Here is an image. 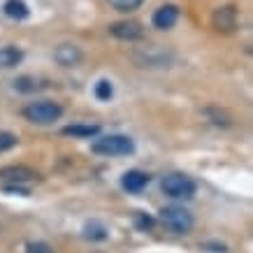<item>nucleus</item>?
<instances>
[{
    "label": "nucleus",
    "instance_id": "9",
    "mask_svg": "<svg viewBox=\"0 0 253 253\" xmlns=\"http://www.w3.org/2000/svg\"><path fill=\"white\" fill-rule=\"evenodd\" d=\"M149 184V174L142 172V169H128L126 174L121 176V188L128 193H142Z\"/></svg>",
    "mask_w": 253,
    "mask_h": 253
},
{
    "label": "nucleus",
    "instance_id": "15",
    "mask_svg": "<svg viewBox=\"0 0 253 253\" xmlns=\"http://www.w3.org/2000/svg\"><path fill=\"white\" fill-rule=\"evenodd\" d=\"M95 98L102 100V102H107L112 95H114V86H112V82L109 79H100L98 84H95Z\"/></svg>",
    "mask_w": 253,
    "mask_h": 253
},
{
    "label": "nucleus",
    "instance_id": "1",
    "mask_svg": "<svg viewBox=\"0 0 253 253\" xmlns=\"http://www.w3.org/2000/svg\"><path fill=\"white\" fill-rule=\"evenodd\" d=\"M91 149L98 156H130L135 151V142L126 135H105L95 139Z\"/></svg>",
    "mask_w": 253,
    "mask_h": 253
},
{
    "label": "nucleus",
    "instance_id": "10",
    "mask_svg": "<svg viewBox=\"0 0 253 253\" xmlns=\"http://www.w3.org/2000/svg\"><path fill=\"white\" fill-rule=\"evenodd\" d=\"M54 58L63 68H75V65L82 61V51H79L75 44H61L54 51Z\"/></svg>",
    "mask_w": 253,
    "mask_h": 253
},
{
    "label": "nucleus",
    "instance_id": "11",
    "mask_svg": "<svg viewBox=\"0 0 253 253\" xmlns=\"http://www.w3.org/2000/svg\"><path fill=\"white\" fill-rule=\"evenodd\" d=\"M21 58H23L21 49H16V46H2L0 49V70L16 68L21 63Z\"/></svg>",
    "mask_w": 253,
    "mask_h": 253
},
{
    "label": "nucleus",
    "instance_id": "3",
    "mask_svg": "<svg viewBox=\"0 0 253 253\" xmlns=\"http://www.w3.org/2000/svg\"><path fill=\"white\" fill-rule=\"evenodd\" d=\"M161 221H163V225H165L169 232H174V235H186V232H191V228H193L191 211H186L184 207H176V205L161 209Z\"/></svg>",
    "mask_w": 253,
    "mask_h": 253
},
{
    "label": "nucleus",
    "instance_id": "19",
    "mask_svg": "<svg viewBox=\"0 0 253 253\" xmlns=\"http://www.w3.org/2000/svg\"><path fill=\"white\" fill-rule=\"evenodd\" d=\"M135 228H139V230H151V228H154V218L142 214V211H137V214H135Z\"/></svg>",
    "mask_w": 253,
    "mask_h": 253
},
{
    "label": "nucleus",
    "instance_id": "20",
    "mask_svg": "<svg viewBox=\"0 0 253 253\" xmlns=\"http://www.w3.org/2000/svg\"><path fill=\"white\" fill-rule=\"evenodd\" d=\"M26 253H54V251H51V246L44 244V242H31V244L26 246Z\"/></svg>",
    "mask_w": 253,
    "mask_h": 253
},
{
    "label": "nucleus",
    "instance_id": "13",
    "mask_svg": "<svg viewBox=\"0 0 253 253\" xmlns=\"http://www.w3.org/2000/svg\"><path fill=\"white\" fill-rule=\"evenodd\" d=\"M84 237L88 239V242H105V239L109 237V230L105 223L100 221H88L84 225Z\"/></svg>",
    "mask_w": 253,
    "mask_h": 253
},
{
    "label": "nucleus",
    "instance_id": "12",
    "mask_svg": "<svg viewBox=\"0 0 253 253\" xmlns=\"http://www.w3.org/2000/svg\"><path fill=\"white\" fill-rule=\"evenodd\" d=\"M2 9H5V14H7L9 19H14V21H23V19H28V14H31V9H28V5H26L23 0H7V2L2 5Z\"/></svg>",
    "mask_w": 253,
    "mask_h": 253
},
{
    "label": "nucleus",
    "instance_id": "7",
    "mask_svg": "<svg viewBox=\"0 0 253 253\" xmlns=\"http://www.w3.org/2000/svg\"><path fill=\"white\" fill-rule=\"evenodd\" d=\"M154 26L158 31H169V28H174V23L179 21V7L176 5H163L154 12Z\"/></svg>",
    "mask_w": 253,
    "mask_h": 253
},
{
    "label": "nucleus",
    "instance_id": "16",
    "mask_svg": "<svg viewBox=\"0 0 253 253\" xmlns=\"http://www.w3.org/2000/svg\"><path fill=\"white\" fill-rule=\"evenodd\" d=\"M14 88L21 93H33L40 88V84H38V79H33V77H19L14 82Z\"/></svg>",
    "mask_w": 253,
    "mask_h": 253
},
{
    "label": "nucleus",
    "instance_id": "6",
    "mask_svg": "<svg viewBox=\"0 0 253 253\" xmlns=\"http://www.w3.org/2000/svg\"><path fill=\"white\" fill-rule=\"evenodd\" d=\"M109 33L114 38L123 40V42H135L144 35V28L139 26L137 21H119V23H112L109 26Z\"/></svg>",
    "mask_w": 253,
    "mask_h": 253
},
{
    "label": "nucleus",
    "instance_id": "18",
    "mask_svg": "<svg viewBox=\"0 0 253 253\" xmlns=\"http://www.w3.org/2000/svg\"><path fill=\"white\" fill-rule=\"evenodd\" d=\"M144 0H109V5L119 12H135V9L142 5Z\"/></svg>",
    "mask_w": 253,
    "mask_h": 253
},
{
    "label": "nucleus",
    "instance_id": "8",
    "mask_svg": "<svg viewBox=\"0 0 253 253\" xmlns=\"http://www.w3.org/2000/svg\"><path fill=\"white\" fill-rule=\"evenodd\" d=\"M211 23H214V28L218 33H232L235 28H237V9H235V7L216 9Z\"/></svg>",
    "mask_w": 253,
    "mask_h": 253
},
{
    "label": "nucleus",
    "instance_id": "2",
    "mask_svg": "<svg viewBox=\"0 0 253 253\" xmlns=\"http://www.w3.org/2000/svg\"><path fill=\"white\" fill-rule=\"evenodd\" d=\"M23 116L31 123H38V126H49V123L58 121L63 116V107L56 105L51 100H40V102H33L23 109Z\"/></svg>",
    "mask_w": 253,
    "mask_h": 253
},
{
    "label": "nucleus",
    "instance_id": "17",
    "mask_svg": "<svg viewBox=\"0 0 253 253\" xmlns=\"http://www.w3.org/2000/svg\"><path fill=\"white\" fill-rule=\"evenodd\" d=\"M19 144V137L14 132H7V130H0V154H5L9 149H14Z\"/></svg>",
    "mask_w": 253,
    "mask_h": 253
},
{
    "label": "nucleus",
    "instance_id": "5",
    "mask_svg": "<svg viewBox=\"0 0 253 253\" xmlns=\"http://www.w3.org/2000/svg\"><path fill=\"white\" fill-rule=\"evenodd\" d=\"M38 172L26 165H7V168L0 169V179L2 181H9V184H26V181H35L38 179Z\"/></svg>",
    "mask_w": 253,
    "mask_h": 253
},
{
    "label": "nucleus",
    "instance_id": "4",
    "mask_svg": "<svg viewBox=\"0 0 253 253\" xmlns=\"http://www.w3.org/2000/svg\"><path fill=\"white\" fill-rule=\"evenodd\" d=\"M161 188L165 191V195H169L174 200H191L195 195V181L191 176L179 174V172L165 176L161 181Z\"/></svg>",
    "mask_w": 253,
    "mask_h": 253
},
{
    "label": "nucleus",
    "instance_id": "14",
    "mask_svg": "<svg viewBox=\"0 0 253 253\" xmlns=\"http://www.w3.org/2000/svg\"><path fill=\"white\" fill-rule=\"evenodd\" d=\"M100 132V126H65L63 128V135H70V137H93Z\"/></svg>",
    "mask_w": 253,
    "mask_h": 253
}]
</instances>
